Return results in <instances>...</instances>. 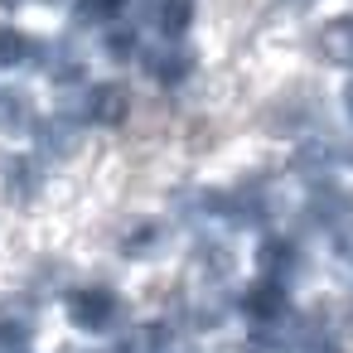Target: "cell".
Returning <instances> with one entry per match:
<instances>
[{"label": "cell", "mask_w": 353, "mask_h": 353, "mask_svg": "<svg viewBox=\"0 0 353 353\" xmlns=\"http://www.w3.org/2000/svg\"><path fill=\"white\" fill-rule=\"evenodd\" d=\"M174 295H179L174 281H150V285H145V300H150V305H170Z\"/></svg>", "instance_id": "e0dca14e"}, {"label": "cell", "mask_w": 353, "mask_h": 353, "mask_svg": "<svg viewBox=\"0 0 353 353\" xmlns=\"http://www.w3.org/2000/svg\"><path fill=\"white\" fill-rule=\"evenodd\" d=\"M121 314H126V305H121L112 290H102V285H78V290L68 295V319H73L78 329H88V334L117 329Z\"/></svg>", "instance_id": "6da1fadb"}, {"label": "cell", "mask_w": 353, "mask_h": 353, "mask_svg": "<svg viewBox=\"0 0 353 353\" xmlns=\"http://www.w3.org/2000/svg\"><path fill=\"white\" fill-rule=\"evenodd\" d=\"M30 121H34L30 92L25 88H0V131H6V136H25V131H34Z\"/></svg>", "instance_id": "52a82bcc"}, {"label": "cell", "mask_w": 353, "mask_h": 353, "mask_svg": "<svg viewBox=\"0 0 353 353\" xmlns=\"http://www.w3.org/2000/svg\"><path fill=\"white\" fill-rule=\"evenodd\" d=\"M194 266L203 271V281H223L237 266V256H232V247L223 237H199L194 242Z\"/></svg>", "instance_id": "ba28073f"}, {"label": "cell", "mask_w": 353, "mask_h": 353, "mask_svg": "<svg viewBox=\"0 0 353 353\" xmlns=\"http://www.w3.org/2000/svg\"><path fill=\"white\" fill-rule=\"evenodd\" d=\"M324 59H334V63H353V20H334L329 30H324Z\"/></svg>", "instance_id": "7c38bea8"}, {"label": "cell", "mask_w": 353, "mask_h": 353, "mask_svg": "<svg viewBox=\"0 0 353 353\" xmlns=\"http://www.w3.org/2000/svg\"><path fill=\"white\" fill-rule=\"evenodd\" d=\"M145 20L160 30V34H184L194 25V0H145Z\"/></svg>", "instance_id": "8992f818"}, {"label": "cell", "mask_w": 353, "mask_h": 353, "mask_svg": "<svg viewBox=\"0 0 353 353\" xmlns=\"http://www.w3.org/2000/svg\"><path fill=\"white\" fill-rule=\"evenodd\" d=\"M0 194H6V203H15V208L34 203V199L44 194V170H39V160L10 155L6 165H0Z\"/></svg>", "instance_id": "277c9868"}, {"label": "cell", "mask_w": 353, "mask_h": 353, "mask_svg": "<svg viewBox=\"0 0 353 353\" xmlns=\"http://www.w3.org/2000/svg\"><path fill=\"white\" fill-rule=\"evenodd\" d=\"M218 141H223V126L213 121V117H189V126H184V150L189 155H208V150H218Z\"/></svg>", "instance_id": "30bf717a"}, {"label": "cell", "mask_w": 353, "mask_h": 353, "mask_svg": "<svg viewBox=\"0 0 353 353\" xmlns=\"http://www.w3.org/2000/svg\"><path fill=\"white\" fill-rule=\"evenodd\" d=\"M25 6V0H0V10H20Z\"/></svg>", "instance_id": "ac0fdd59"}, {"label": "cell", "mask_w": 353, "mask_h": 353, "mask_svg": "<svg viewBox=\"0 0 353 353\" xmlns=\"http://www.w3.org/2000/svg\"><path fill=\"white\" fill-rule=\"evenodd\" d=\"M54 6H68V0H54Z\"/></svg>", "instance_id": "ffe728a7"}, {"label": "cell", "mask_w": 353, "mask_h": 353, "mask_svg": "<svg viewBox=\"0 0 353 353\" xmlns=\"http://www.w3.org/2000/svg\"><path fill=\"white\" fill-rule=\"evenodd\" d=\"M343 102H348V112H353V83H348V97H343Z\"/></svg>", "instance_id": "d6986e66"}, {"label": "cell", "mask_w": 353, "mask_h": 353, "mask_svg": "<svg viewBox=\"0 0 353 353\" xmlns=\"http://www.w3.org/2000/svg\"><path fill=\"white\" fill-rule=\"evenodd\" d=\"M83 117L97 126H121V121H131V92L121 83H92L83 92Z\"/></svg>", "instance_id": "5b68a950"}, {"label": "cell", "mask_w": 353, "mask_h": 353, "mask_svg": "<svg viewBox=\"0 0 353 353\" xmlns=\"http://www.w3.org/2000/svg\"><path fill=\"white\" fill-rule=\"evenodd\" d=\"M242 310H247L252 319H261V324H266V319H281V314H285V295H281V290H276V285L266 281V285H256V290H247V300H242Z\"/></svg>", "instance_id": "8fae6325"}, {"label": "cell", "mask_w": 353, "mask_h": 353, "mask_svg": "<svg viewBox=\"0 0 353 353\" xmlns=\"http://www.w3.org/2000/svg\"><path fill=\"white\" fill-rule=\"evenodd\" d=\"M136 59H141L145 78H150V83H165V88H174V83H184V78L194 73V54H189L174 34H160L155 44L136 49Z\"/></svg>", "instance_id": "7a4b0ae2"}, {"label": "cell", "mask_w": 353, "mask_h": 353, "mask_svg": "<svg viewBox=\"0 0 353 353\" xmlns=\"http://www.w3.org/2000/svg\"><path fill=\"white\" fill-rule=\"evenodd\" d=\"M102 49H107V59L126 63V59H136V34H131V30H107Z\"/></svg>", "instance_id": "9a60e30c"}, {"label": "cell", "mask_w": 353, "mask_h": 353, "mask_svg": "<svg viewBox=\"0 0 353 353\" xmlns=\"http://www.w3.org/2000/svg\"><path fill=\"white\" fill-rule=\"evenodd\" d=\"M126 10V0H78V25H112Z\"/></svg>", "instance_id": "4fadbf2b"}, {"label": "cell", "mask_w": 353, "mask_h": 353, "mask_svg": "<svg viewBox=\"0 0 353 353\" xmlns=\"http://www.w3.org/2000/svg\"><path fill=\"white\" fill-rule=\"evenodd\" d=\"M63 353H73V348H63Z\"/></svg>", "instance_id": "44dd1931"}, {"label": "cell", "mask_w": 353, "mask_h": 353, "mask_svg": "<svg viewBox=\"0 0 353 353\" xmlns=\"http://www.w3.org/2000/svg\"><path fill=\"white\" fill-rule=\"evenodd\" d=\"M160 247H165V228L160 223H136L121 237V256H131V261H150Z\"/></svg>", "instance_id": "9c48e42d"}, {"label": "cell", "mask_w": 353, "mask_h": 353, "mask_svg": "<svg viewBox=\"0 0 353 353\" xmlns=\"http://www.w3.org/2000/svg\"><path fill=\"white\" fill-rule=\"evenodd\" d=\"M285 266H290V247H285V242H266V247H261V271L281 276Z\"/></svg>", "instance_id": "2e32d148"}, {"label": "cell", "mask_w": 353, "mask_h": 353, "mask_svg": "<svg viewBox=\"0 0 353 353\" xmlns=\"http://www.w3.org/2000/svg\"><path fill=\"white\" fill-rule=\"evenodd\" d=\"M30 49H34V39H25L20 30H10V25H0V63H25L30 59Z\"/></svg>", "instance_id": "5bb4252c"}, {"label": "cell", "mask_w": 353, "mask_h": 353, "mask_svg": "<svg viewBox=\"0 0 353 353\" xmlns=\"http://www.w3.org/2000/svg\"><path fill=\"white\" fill-rule=\"evenodd\" d=\"M34 150H39V160L44 165H68V160H78L83 155V131H78V121L73 117H44L39 126H34Z\"/></svg>", "instance_id": "3957f363"}]
</instances>
